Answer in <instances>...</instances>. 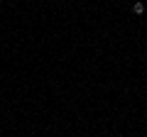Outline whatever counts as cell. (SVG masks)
<instances>
[{
    "instance_id": "obj_1",
    "label": "cell",
    "mask_w": 147,
    "mask_h": 137,
    "mask_svg": "<svg viewBox=\"0 0 147 137\" xmlns=\"http://www.w3.org/2000/svg\"><path fill=\"white\" fill-rule=\"evenodd\" d=\"M132 12H135V15H142V12H145V3H135V5H132Z\"/></svg>"
}]
</instances>
